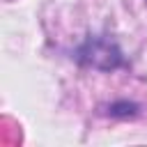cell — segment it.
Listing matches in <instances>:
<instances>
[{
  "label": "cell",
  "instance_id": "6da1fadb",
  "mask_svg": "<svg viewBox=\"0 0 147 147\" xmlns=\"http://www.w3.org/2000/svg\"><path fill=\"white\" fill-rule=\"evenodd\" d=\"M76 60L85 67L103 69V71H113L124 64V57L117 44L106 37H87L76 51Z\"/></svg>",
  "mask_w": 147,
  "mask_h": 147
},
{
  "label": "cell",
  "instance_id": "7a4b0ae2",
  "mask_svg": "<svg viewBox=\"0 0 147 147\" xmlns=\"http://www.w3.org/2000/svg\"><path fill=\"white\" fill-rule=\"evenodd\" d=\"M138 103L133 101H115L108 106V115L110 117H136L138 115Z\"/></svg>",
  "mask_w": 147,
  "mask_h": 147
}]
</instances>
